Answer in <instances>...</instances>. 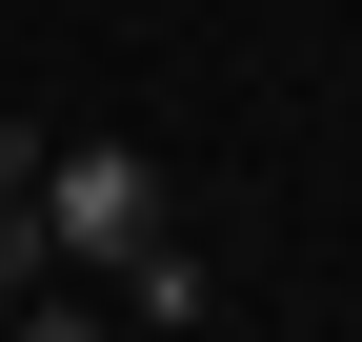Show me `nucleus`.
I'll return each mask as SVG.
<instances>
[{
  "mask_svg": "<svg viewBox=\"0 0 362 342\" xmlns=\"http://www.w3.org/2000/svg\"><path fill=\"white\" fill-rule=\"evenodd\" d=\"M40 242L121 282V262L161 242V161H141V141H61V161H40Z\"/></svg>",
  "mask_w": 362,
  "mask_h": 342,
  "instance_id": "f257e3e1",
  "label": "nucleus"
},
{
  "mask_svg": "<svg viewBox=\"0 0 362 342\" xmlns=\"http://www.w3.org/2000/svg\"><path fill=\"white\" fill-rule=\"evenodd\" d=\"M121 302H141V322H202V302H221V282H202V242H181V222H161V242H141V262H121Z\"/></svg>",
  "mask_w": 362,
  "mask_h": 342,
  "instance_id": "f03ea898",
  "label": "nucleus"
},
{
  "mask_svg": "<svg viewBox=\"0 0 362 342\" xmlns=\"http://www.w3.org/2000/svg\"><path fill=\"white\" fill-rule=\"evenodd\" d=\"M40 282H61V242H40V201H0V322H21Z\"/></svg>",
  "mask_w": 362,
  "mask_h": 342,
  "instance_id": "7ed1b4c3",
  "label": "nucleus"
},
{
  "mask_svg": "<svg viewBox=\"0 0 362 342\" xmlns=\"http://www.w3.org/2000/svg\"><path fill=\"white\" fill-rule=\"evenodd\" d=\"M0 342H101V302H61V282H40V302L0 322Z\"/></svg>",
  "mask_w": 362,
  "mask_h": 342,
  "instance_id": "20e7f679",
  "label": "nucleus"
},
{
  "mask_svg": "<svg viewBox=\"0 0 362 342\" xmlns=\"http://www.w3.org/2000/svg\"><path fill=\"white\" fill-rule=\"evenodd\" d=\"M40 161H61V141H40V121H0V201H40Z\"/></svg>",
  "mask_w": 362,
  "mask_h": 342,
  "instance_id": "39448f33",
  "label": "nucleus"
},
{
  "mask_svg": "<svg viewBox=\"0 0 362 342\" xmlns=\"http://www.w3.org/2000/svg\"><path fill=\"white\" fill-rule=\"evenodd\" d=\"M342 342H362V322H342Z\"/></svg>",
  "mask_w": 362,
  "mask_h": 342,
  "instance_id": "423d86ee",
  "label": "nucleus"
}]
</instances>
